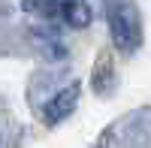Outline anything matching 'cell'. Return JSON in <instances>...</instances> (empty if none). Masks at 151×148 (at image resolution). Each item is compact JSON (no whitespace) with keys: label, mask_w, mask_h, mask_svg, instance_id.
I'll return each instance as SVG.
<instances>
[{"label":"cell","mask_w":151,"mask_h":148,"mask_svg":"<svg viewBox=\"0 0 151 148\" xmlns=\"http://www.w3.org/2000/svg\"><path fill=\"white\" fill-rule=\"evenodd\" d=\"M76 103H79V85H70V88H64L60 94H55V100L45 106V121L48 124H58V121L70 118Z\"/></svg>","instance_id":"2"},{"label":"cell","mask_w":151,"mask_h":148,"mask_svg":"<svg viewBox=\"0 0 151 148\" xmlns=\"http://www.w3.org/2000/svg\"><path fill=\"white\" fill-rule=\"evenodd\" d=\"M106 18L118 52H136L142 45V18L133 0H106Z\"/></svg>","instance_id":"1"},{"label":"cell","mask_w":151,"mask_h":148,"mask_svg":"<svg viewBox=\"0 0 151 148\" xmlns=\"http://www.w3.org/2000/svg\"><path fill=\"white\" fill-rule=\"evenodd\" d=\"M58 18H64L70 27H88L91 6H88V0H58Z\"/></svg>","instance_id":"3"}]
</instances>
